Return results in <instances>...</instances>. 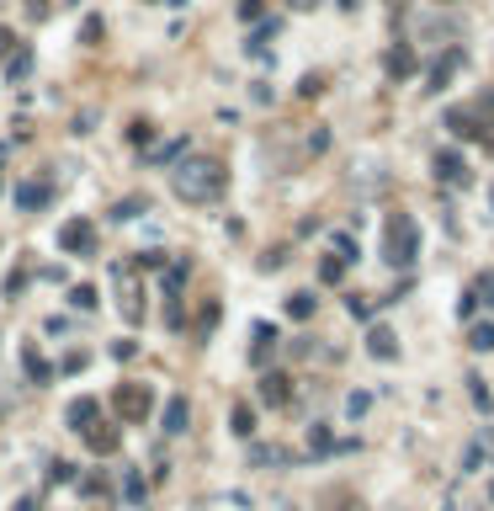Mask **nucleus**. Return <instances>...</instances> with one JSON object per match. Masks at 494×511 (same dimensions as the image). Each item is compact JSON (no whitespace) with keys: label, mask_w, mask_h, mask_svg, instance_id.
I'll use <instances>...</instances> for the list:
<instances>
[{"label":"nucleus","mask_w":494,"mask_h":511,"mask_svg":"<svg viewBox=\"0 0 494 511\" xmlns=\"http://www.w3.org/2000/svg\"><path fill=\"white\" fill-rule=\"evenodd\" d=\"M59 250H69V256H91V250H96V224H91V219H69V224H59Z\"/></svg>","instance_id":"20e7f679"},{"label":"nucleus","mask_w":494,"mask_h":511,"mask_svg":"<svg viewBox=\"0 0 494 511\" xmlns=\"http://www.w3.org/2000/svg\"><path fill=\"white\" fill-rule=\"evenodd\" d=\"M101 32H106V21H101V17H85V21H80V43H85V48H96Z\"/></svg>","instance_id":"6ab92c4d"},{"label":"nucleus","mask_w":494,"mask_h":511,"mask_svg":"<svg viewBox=\"0 0 494 511\" xmlns=\"http://www.w3.org/2000/svg\"><path fill=\"white\" fill-rule=\"evenodd\" d=\"M218 325V304H202V320H197V330H202V336H207V330H213Z\"/></svg>","instance_id":"c9c22d12"},{"label":"nucleus","mask_w":494,"mask_h":511,"mask_svg":"<svg viewBox=\"0 0 494 511\" xmlns=\"http://www.w3.org/2000/svg\"><path fill=\"white\" fill-rule=\"evenodd\" d=\"M186 421H192V405H186V394H176V400L165 405V431H170V437H181V431H186Z\"/></svg>","instance_id":"9d476101"},{"label":"nucleus","mask_w":494,"mask_h":511,"mask_svg":"<svg viewBox=\"0 0 494 511\" xmlns=\"http://www.w3.org/2000/svg\"><path fill=\"white\" fill-rule=\"evenodd\" d=\"M181 149H186V139H170V144H159V149H155V160H159V165H170Z\"/></svg>","instance_id":"c85d7f7f"},{"label":"nucleus","mask_w":494,"mask_h":511,"mask_svg":"<svg viewBox=\"0 0 494 511\" xmlns=\"http://www.w3.org/2000/svg\"><path fill=\"white\" fill-rule=\"evenodd\" d=\"M112 410H117L122 421H144L155 410V389L149 384H117L112 389Z\"/></svg>","instance_id":"7ed1b4c3"},{"label":"nucleus","mask_w":494,"mask_h":511,"mask_svg":"<svg viewBox=\"0 0 494 511\" xmlns=\"http://www.w3.org/2000/svg\"><path fill=\"white\" fill-rule=\"evenodd\" d=\"M409 69H415V59H409V48H394V54H388V75H394V80H404Z\"/></svg>","instance_id":"dca6fc26"},{"label":"nucleus","mask_w":494,"mask_h":511,"mask_svg":"<svg viewBox=\"0 0 494 511\" xmlns=\"http://www.w3.org/2000/svg\"><path fill=\"white\" fill-rule=\"evenodd\" d=\"M260 17H266L260 0H239V21H260Z\"/></svg>","instance_id":"c756f323"},{"label":"nucleus","mask_w":494,"mask_h":511,"mask_svg":"<svg viewBox=\"0 0 494 511\" xmlns=\"http://www.w3.org/2000/svg\"><path fill=\"white\" fill-rule=\"evenodd\" d=\"M69 298H75V309H96V287H75Z\"/></svg>","instance_id":"72a5a7b5"},{"label":"nucleus","mask_w":494,"mask_h":511,"mask_svg":"<svg viewBox=\"0 0 494 511\" xmlns=\"http://www.w3.org/2000/svg\"><path fill=\"white\" fill-rule=\"evenodd\" d=\"M155 139V123H149V118H133V123H128V144H149Z\"/></svg>","instance_id":"4be33fe9"},{"label":"nucleus","mask_w":494,"mask_h":511,"mask_svg":"<svg viewBox=\"0 0 494 511\" xmlns=\"http://www.w3.org/2000/svg\"><path fill=\"white\" fill-rule=\"evenodd\" d=\"M468 394H473V405H478V410H489V405H494V394H489V384H484V378H478V373H473V378H468Z\"/></svg>","instance_id":"5701e85b"},{"label":"nucleus","mask_w":494,"mask_h":511,"mask_svg":"<svg viewBox=\"0 0 494 511\" xmlns=\"http://www.w3.org/2000/svg\"><path fill=\"white\" fill-rule=\"evenodd\" d=\"M133 213H149V203H139V197H128V203H117V208H112V219H117V224H128Z\"/></svg>","instance_id":"a878e982"},{"label":"nucleus","mask_w":494,"mask_h":511,"mask_svg":"<svg viewBox=\"0 0 494 511\" xmlns=\"http://www.w3.org/2000/svg\"><path fill=\"white\" fill-rule=\"evenodd\" d=\"M144 490H149V485H144V474H128V485H122V495H128V501H144Z\"/></svg>","instance_id":"2f4dec72"},{"label":"nucleus","mask_w":494,"mask_h":511,"mask_svg":"<svg viewBox=\"0 0 494 511\" xmlns=\"http://www.w3.org/2000/svg\"><path fill=\"white\" fill-rule=\"evenodd\" d=\"M287 394H293V389H287L282 373H266V378H260V400H266V405H287Z\"/></svg>","instance_id":"f8f14e48"},{"label":"nucleus","mask_w":494,"mask_h":511,"mask_svg":"<svg viewBox=\"0 0 494 511\" xmlns=\"http://www.w3.org/2000/svg\"><path fill=\"white\" fill-rule=\"evenodd\" d=\"M468 347H473V351H494V325H473Z\"/></svg>","instance_id":"b1692460"},{"label":"nucleus","mask_w":494,"mask_h":511,"mask_svg":"<svg viewBox=\"0 0 494 511\" xmlns=\"http://www.w3.org/2000/svg\"><path fill=\"white\" fill-rule=\"evenodd\" d=\"M489 442H494V431H489Z\"/></svg>","instance_id":"a18cd8bd"},{"label":"nucleus","mask_w":494,"mask_h":511,"mask_svg":"<svg viewBox=\"0 0 494 511\" xmlns=\"http://www.w3.org/2000/svg\"><path fill=\"white\" fill-rule=\"evenodd\" d=\"M457 69H462V48H447V54L431 64V75H425V91H431V96H436V91H447Z\"/></svg>","instance_id":"39448f33"},{"label":"nucleus","mask_w":494,"mask_h":511,"mask_svg":"<svg viewBox=\"0 0 494 511\" xmlns=\"http://www.w3.org/2000/svg\"><path fill=\"white\" fill-rule=\"evenodd\" d=\"M473 309H478V298H473V287H468V293L457 298V314H462V320H473Z\"/></svg>","instance_id":"e433bc0d"},{"label":"nucleus","mask_w":494,"mask_h":511,"mask_svg":"<svg viewBox=\"0 0 494 511\" xmlns=\"http://www.w3.org/2000/svg\"><path fill=\"white\" fill-rule=\"evenodd\" d=\"M308 448H314V453H330V448H335L330 426H314V431H308Z\"/></svg>","instance_id":"cd10ccee"},{"label":"nucleus","mask_w":494,"mask_h":511,"mask_svg":"<svg viewBox=\"0 0 494 511\" xmlns=\"http://www.w3.org/2000/svg\"><path fill=\"white\" fill-rule=\"evenodd\" d=\"M420 250V235H415V219L409 213H388V224H383V256L394 266H409Z\"/></svg>","instance_id":"f03ea898"},{"label":"nucleus","mask_w":494,"mask_h":511,"mask_svg":"<svg viewBox=\"0 0 494 511\" xmlns=\"http://www.w3.org/2000/svg\"><path fill=\"white\" fill-rule=\"evenodd\" d=\"M293 6H314V0H293Z\"/></svg>","instance_id":"c03bdc74"},{"label":"nucleus","mask_w":494,"mask_h":511,"mask_svg":"<svg viewBox=\"0 0 494 511\" xmlns=\"http://www.w3.org/2000/svg\"><path fill=\"white\" fill-rule=\"evenodd\" d=\"M297 91H303V96H319V91H324V75H303V85H297Z\"/></svg>","instance_id":"4c0bfd02"},{"label":"nucleus","mask_w":494,"mask_h":511,"mask_svg":"<svg viewBox=\"0 0 494 511\" xmlns=\"http://www.w3.org/2000/svg\"><path fill=\"white\" fill-rule=\"evenodd\" d=\"M170 186H176L181 203H218L223 186H229V171L218 160H181L170 171Z\"/></svg>","instance_id":"f257e3e1"},{"label":"nucleus","mask_w":494,"mask_h":511,"mask_svg":"<svg viewBox=\"0 0 494 511\" xmlns=\"http://www.w3.org/2000/svg\"><path fill=\"white\" fill-rule=\"evenodd\" d=\"M11 197H16L21 213H38V208H48V186H43V182H16Z\"/></svg>","instance_id":"6e6552de"},{"label":"nucleus","mask_w":494,"mask_h":511,"mask_svg":"<svg viewBox=\"0 0 494 511\" xmlns=\"http://www.w3.org/2000/svg\"><path fill=\"white\" fill-rule=\"evenodd\" d=\"M473 298H484V304L494 309V272H478V283H473Z\"/></svg>","instance_id":"bb28decb"},{"label":"nucleus","mask_w":494,"mask_h":511,"mask_svg":"<svg viewBox=\"0 0 494 511\" xmlns=\"http://www.w3.org/2000/svg\"><path fill=\"white\" fill-rule=\"evenodd\" d=\"M447 128H452L457 139H478V133H484V128L473 123V112H447Z\"/></svg>","instance_id":"ddd939ff"},{"label":"nucleus","mask_w":494,"mask_h":511,"mask_svg":"<svg viewBox=\"0 0 494 511\" xmlns=\"http://www.w3.org/2000/svg\"><path fill=\"white\" fill-rule=\"evenodd\" d=\"M367 351H372V357H383V362H394V357H398L394 330H388V325H372V330H367Z\"/></svg>","instance_id":"1a4fd4ad"},{"label":"nucleus","mask_w":494,"mask_h":511,"mask_svg":"<svg viewBox=\"0 0 494 511\" xmlns=\"http://www.w3.org/2000/svg\"><path fill=\"white\" fill-rule=\"evenodd\" d=\"M229 421H234V437H256V410H250V405H234Z\"/></svg>","instance_id":"2eb2a0df"},{"label":"nucleus","mask_w":494,"mask_h":511,"mask_svg":"<svg viewBox=\"0 0 494 511\" xmlns=\"http://www.w3.org/2000/svg\"><path fill=\"white\" fill-rule=\"evenodd\" d=\"M462 464H468V469H462V474H473L478 464H484V448H478V442H468V453H462Z\"/></svg>","instance_id":"f704fd0d"},{"label":"nucleus","mask_w":494,"mask_h":511,"mask_svg":"<svg viewBox=\"0 0 494 511\" xmlns=\"http://www.w3.org/2000/svg\"><path fill=\"white\" fill-rule=\"evenodd\" d=\"M436 176H441V182L447 186H468V165H462V155H457V149H441V155H436Z\"/></svg>","instance_id":"0eeeda50"},{"label":"nucleus","mask_w":494,"mask_h":511,"mask_svg":"<svg viewBox=\"0 0 494 511\" xmlns=\"http://www.w3.org/2000/svg\"><path fill=\"white\" fill-rule=\"evenodd\" d=\"M277 347V330L271 325H256V351H250V357H256V362H266V351Z\"/></svg>","instance_id":"aec40b11"},{"label":"nucleus","mask_w":494,"mask_h":511,"mask_svg":"<svg viewBox=\"0 0 494 511\" xmlns=\"http://www.w3.org/2000/svg\"><path fill=\"white\" fill-rule=\"evenodd\" d=\"M27 69H32V54H27V48H16V54L5 59V75H11V80H21Z\"/></svg>","instance_id":"412c9836"},{"label":"nucleus","mask_w":494,"mask_h":511,"mask_svg":"<svg viewBox=\"0 0 494 511\" xmlns=\"http://www.w3.org/2000/svg\"><path fill=\"white\" fill-rule=\"evenodd\" d=\"M186 277H192V266H186V261H170V266H165V277H159V287H165V293H176V287H186Z\"/></svg>","instance_id":"4468645a"},{"label":"nucleus","mask_w":494,"mask_h":511,"mask_svg":"<svg viewBox=\"0 0 494 511\" xmlns=\"http://www.w3.org/2000/svg\"><path fill=\"white\" fill-rule=\"evenodd\" d=\"M314 293H293V298H287V314H293V320H308V314H314Z\"/></svg>","instance_id":"f3484780"},{"label":"nucleus","mask_w":494,"mask_h":511,"mask_svg":"<svg viewBox=\"0 0 494 511\" xmlns=\"http://www.w3.org/2000/svg\"><path fill=\"white\" fill-rule=\"evenodd\" d=\"M11 43H16V32H11V27H0V59H11Z\"/></svg>","instance_id":"79ce46f5"},{"label":"nucleus","mask_w":494,"mask_h":511,"mask_svg":"<svg viewBox=\"0 0 494 511\" xmlns=\"http://www.w3.org/2000/svg\"><path fill=\"white\" fill-rule=\"evenodd\" d=\"M133 351H139V347H133V341H112V357H117V362H128Z\"/></svg>","instance_id":"a19ab883"},{"label":"nucleus","mask_w":494,"mask_h":511,"mask_svg":"<svg viewBox=\"0 0 494 511\" xmlns=\"http://www.w3.org/2000/svg\"><path fill=\"white\" fill-rule=\"evenodd\" d=\"M21 287H27V277H21V272H11V277H5V298H16Z\"/></svg>","instance_id":"58836bf2"},{"label":"nucleus","mask_w":494,"mask_h":511,"mask_svg":"<svg viewBox=\"0 0 494 511\" xmlns=\"http://www.w3.org/2000/svg\"><path fill=\"white\" fill-rule=\"evenodd\" d=\"M367 405H372V394H351V400H346V410H351V415H361Z\"/></svg>","instance_id":"ea45409f"},{"label":"nucleus","mask_w":494,"mask_h":511,"mask_svg":"<svg viewBox=\"0 0 494 511\" xmlns=\"http://www.w3.org/2000/svg\"><path fill=\"white\" fill-rule=\"evenodd\" d=\"M21 362H27V373H32V384H48V362H43L32 347H21Z\"/></svg>","instance_id":"a211bd4d"},{"label":"nucleus","mask_w":494,"mask_h":511,"mask_svg":"<svg viewBox=\"0 0 494 511\" xmlns=\"http://www.w3.org/2000/svg\"><path fill=\"white\" fill-rule=\"evenodd\" d=\"M48 479H54V485H75V464H69V458L48 464Z\"/></svg>","instance_id":"393cba45"},{"label":"nucleus","mask_w":494,"mask_h":511,"mask_svg":"<svg viewBox=\"0 0 494 511\" xmlns=\"http://www.w3.org/2000/svg\"><path fill=\"white\" fill-rule=\"evenodd\" d=\"M155 266H165V250H139V272H155Z\"/></svg>","instance_id":"473e14b6"},{"label":"nucleus","mask_w":494,"mask_h":511,"mask_svg":"<svg viewBox=\"0 0 494 511\" xmlns=\"http://www.w3.org/2000/svg\"><path fill=\"white\" fill-rule=\"evenodd\" d=\"M96 415H101V400H96V394H80V400H69V410H64V421H69L75 431H85Z\"/></svg>","instance_id":"423d86ee"},{"label":"nucleus","mask_w":494,"mask_h":511,"mask_svg":"<svg viewBox=\"0 0 494 511\" xmlns=\"http://www.w3.org/2000/svg\"><path fill=\"white\" fill-rule=\"evenodd\" d=\"M85 442H91V448L96 453H117V426H101V421H91V426H85Z\"/></svg>","instance_id":"9b49d317"},{"label":"nucleus","mask_w":494,"mask_h":511,"mask_svg":"<svg viewBox=\"0 0 494 511\" xmlns=\"http://www.w3.org/2000/svg\"><path fill=\"white\" fill-rule=\"evenodd\" d=\"M340 272H346V261H340V256H330V261L319 266V277H324V283H340Z\"/></svg>","instance_id":"7c9ffc66"},{"label":"nucleus","mask_w":494,"mask_h":511,"mask_svg":"<svg viewBox=\"0 0 494 511\" xmlns=\"http://www.w3.org/2000/svg\"><path fill=\"white\" fill-rule=\"evenodd\" d=\"M11 511H38V506H32V501H16V506H11Z\"/></svg>","instance_id":"37998d69"}]
</instances>
